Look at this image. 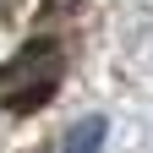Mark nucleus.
Here are the masks:
<instances>
[{"mask_svg": "<svg viewBox=\"0 0 153 153\" xmlns=\"http://www.w3.org/2000/svg\"><path fill=\"white\" fill-rule=\"evenodd\" d=\"M60 71H66V55L55 38H33L11 55L6 66H0V104L11 115H33L55 99V88H60Z\"/></svg>", "mask_w": 153, "mask_h": 153, "instance_id": "1", "label": "nucleus"}, {"mask_svg": "<svg viewBox=\"0 0 153 153\" xmlns=\"http://www.w3.org/2000/svg\"><path fill=\"white\" fill-rule=\"evenodd\" d=\"M104 137H109V120H104V115H88V120H76V126L66 131L60 153H99Z\"/></svg>", "mask_w": 153, "mask_h": 153, "instance_id": "2", "label": "nucleus"}, {"mask_svg": "<svg viewBox=\"0 0 153 153\" xmlns=\"http://www.w3.org/2000/svg\"><path fill=\"white\" fill-rule=\"evenodd\" d=\"M66 6H76V0H44V11H66Z\"/></svg>", "mask_w": 153, "mask_h": 153, "instance_id": "3", "label": "nucleus"}]
</instances>
